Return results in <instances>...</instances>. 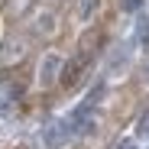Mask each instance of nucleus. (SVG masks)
Masks as SVG:
<instances>
[{"label":"nucleus","instance_id":"obj_1","mask_svg":"<svg viewBox=\"0 0 149 149\" xmlns=\"http://www.w3.org/2000/svg\"><path fill=\"white\" fill-rule=\"evenodd\" d=\"M71 139V127H68V120H49L45 127H42V146L45 149H62L65 143Z\"/></svg>","mask_w":149,"mask_h":149},{"label":"nucleus","instance_id":"obj_2","mask_svg":"<svg viewBox=\"0 0 149 149\" xmlns=\"http://www.w3.org/2000/svg\"><path fill=\"white\" fill-rule=\"evenodd\" d=\"M62 55L58 52H49L45 58H42V65H39V84L42 88H52L55 84V78H62Z\"/></svg>","mask_w":149,"mask_h":149},{"label":"nucleus","instance_id":"obj_3","mask_svg":"<svg viewBox=\"0 0 149 149\" xmlns=\"http://www.w3.org/2000/svg\"><path fill=\"white\" fill-rule=\"evenodd\" d=\"M23 52H26V42H23L19 36H7L3 42H0V62L3 65H13L23 58Z\"/></svg>","mask_w":149,"mask_h":149},{"label":"nucleus","instance_id":"obj_4","mask_svg":"<svg viewBox=\"0 0 149 149\" xmlns=\"http://www.w3.org/2000/svg\"><path fill=\"white\" fill-rule=\"evenodd\" d=\"M91 58H94V52H91V49L84 45L81 52L71 58V65H68V71H65V81H68V84H74V81H78V74H81V71L91 65Z\"/></svg>","mask_w":149,"mask_h":149},{"label":"nucleus","instance_id":"obj_5","mask_svg":"<svg viewBox=\"0 0 149 149\" xmlns=\"http://www.w3.org/2000/svg\"><path fill=\"white\" fill-rule=\"evenodd\" d=\"M97 3H101V0H74V16H78L81 23L91 19V16L97 13Z\"/></svg>","mask_w":149,"mask_h":149},{"label":"nucleus","instance_id":"obj_6","mask_svg":"<svg viewBox=\"0 0 149 149\" xmlns=\"http://www.w3.org/2000/svg\"><path fill=\"white\" fill-rule=\"evenodd\" d=\"M52 29H55V19H52V13H39V16H36V33H39V36H49Z\"/></svg>","mask_w":149,"mask_h":149},{"label":"nucleus","instance_id":"obj_7","mask_svg":"<svg viewBox=\"0 0 149 149\" xmlns=\"http://www.w3.org/2000/svg\"><path fill=\"white\" fill-rule=\"evenodd\" d=\"M136 33H139V36H143V39H146V36H149V19H139V29H136Z\"/></svg>","mask_w":149,"mask_h":149},{"label":"nucleus","instance_id":"obj_8","mask_svg":"<svg viewBox=\"0 0 149 149\" xmlns=\"http://www.w3.org/2000/svg\"><path fill=\"white\" fill-rule=\"evenodd\" d=\"M139 136H149V113H146L143 123H139Z\"/></svg>","mask_w":149,"mask_h":149},{"label":"nucleus","instance_id":"obj_9","mask_svg":"<svg viewBox=\"0 0 149 149\" xmlns=\"http://www.w3.org/2000/svg\"><path fill=\"white\" fill-rule=\"evenodd\" d=\"M143 0H123V10H139Z\"/></svg>","mask_w":149,"mask_h":149},{"label":"nucleus","instance_id":"obj_10","mask_svg":"<svg viewBox=\"0 0 149 149\" xmlns=\"http://www.w3.org/2000/svg\"><path fill=\"white\" fill-rule=\"evenodd\" d=\"M113 149H136V146H133V139H120Z\"/></svg>","mask_w":149,"mask_h":149},{"label":"nucleus","instance_id":"obj_11","mask_svg":"<svg viewBox=\"0 0 149 149\" xmlns=\"http://www.w3.org/2000/svg\"><path fill=\"white\" fill-rule=\"evenodd\" d=\"M146 78H149V62H146Z\"/></svg>","mask_w":149,"mask_h":149},{"label":"nucleus","instance_id":"obj_12","mask_svg":"<svg viewBox=\"0 0 149 149\" xmlns=\"http://www.w3.org/2000/svg\"><path fill=\"white\" fill-rule=\"evenodd\" d=\"M49 3H55V0H49Z\"/></svg>","mask_w":149,"mask_h":149}]
</instances>
